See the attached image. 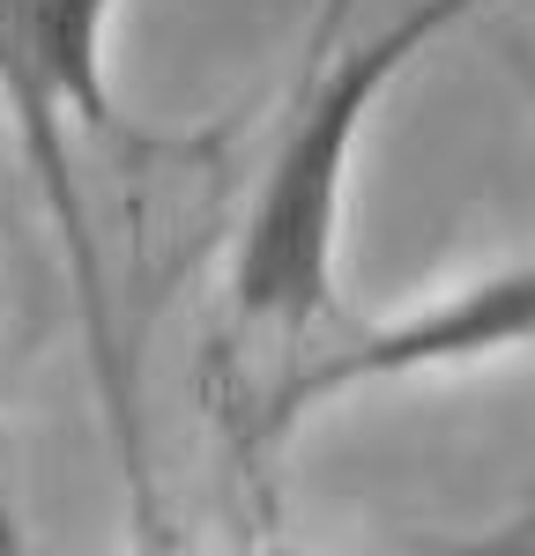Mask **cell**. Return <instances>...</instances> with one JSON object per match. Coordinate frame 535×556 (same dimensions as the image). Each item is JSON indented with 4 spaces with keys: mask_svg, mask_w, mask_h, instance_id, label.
<instances>
[{
    "mask_svg": "<svg viewBox=\"0 0 535 556\" xmlns=\"http://www.w3.org/2000/svg\"><path fill=\"white\" fill-rule=\"evenodd\" d=\"M476 8H490V0H416L380 38H350L298 89V112L268 156L253 215L238 230V260H231L238 327L306 334L335 312V238H343V186H350L357 134L372 119V104L395 89L401 67Z\"/></svg>",
    "mask_w": 535,
    "mask_h": 556,
    "instance_id": "cell-1",
    "label": "cell"
},
{
    "mask_svg": "<svg viewBox=\"0 0 535 556\" xmlns=\"http://www.w3.org/2000/svg\"><path fill=\"white\" fill-rule=\"evenodd\" d=\"M120 0H0V97L8 119L23 134V156L38 178L52 230L75 260V298H83V327H89V356H97V386L112 430L127 445V468L141 475V445H134V408H127V379H120V334H112V290L97 267V230H89L83 186H75V156H67V119L97 141L120 134L112 89H104V23Z\"/></svg>",
    "mask_w": 535,
    "mask_h": 556,
    "instance_id": "cell-2",
    "label": "cell"
},
{
    "mask_svg": "<svg viewBox=\"0 0 535 556\" xmlns=\"http://www.w3.org/2000/svg\"><path fill=\"white\" fill-rule=\"evenodd\" d=\"M535 342V267H506V275H484L469 290L439 298L416 319H395L380 334H364L357 349L312 364L283 386L275 401V430L298 424L312 401L327 393H350V386L372 379H409V371H453V364H484V356H513V349Z\"/></svg>",
    "mask_w": 535,
    "mask_h": 556,
    "instance_id": "cell-3",
    "label": "cell"
},
{
    "mask_svg": "<svg viewBox=\"0 0 535 556\" xmlns=\"http://www.w3.org/2000/svg\"><path fill=\"white\" fill-rule=\"evenodd\" d=\"M23 549V527H15V497H8V445H0V556Z\"/></svg>",
    "mask_w": 535,
    "mask_h": 556,
    "instance_id": "cell-4",
    "label": "cell"
}]
</instances>
